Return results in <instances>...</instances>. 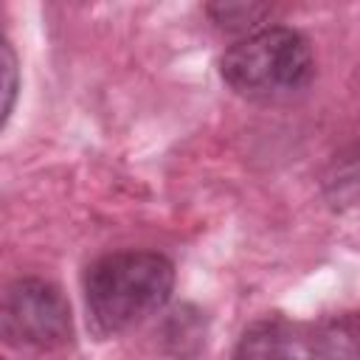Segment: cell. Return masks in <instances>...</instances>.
<instances>
[{
    "mask_svg": "<svg viewBox=\"0 0 360 360\" xmlns=\"http://www.w3.org/2000/svg\"><path fill=\"white\" fill-rule=\"evenodd\" d=\"M174 264L155 250H115L84 273L87 318L98 335H121L166 307Z\"/></svg>",
    "mask_w": 360,
    "mask_h": 360,
    "instance_id": "obj_1",
    "label": "cell"
},
{
    "mask_svg": "<svg viewBox=\"0 0 360 360\" xmlns=\"http://www.w3.org/2000/svg\"><path fill=\"white\" fill-rule=\"evenodd\" d=\"M219 73L242 98L270 101L304 90L315 73V59L304 34L287 25H264L222 53Z\"/></svg>",
    "mask_w": 360,
    "mask_h": 360,
    "instance_id": "obj_2",
    "label": "cell"
},
{
    "mask_svg": "<svg viewBox=\"0 0 360 360\" xmlns=\"http://www.w3.org/2000/svg\"><path fill=\"white\" fill-rule=\"evenodd\" d=\"M0 323L11 346L59 349L73 338L70 304L56 284L42 278H17L8 284Z\"/></svg>",
    "mask_w": 360,
    "mask_h": 360,
    "instance_id": "obj_3",
    "label": "cell"
},
{
    "mask_svg": "<svg viewBox=\"0 0 360 360\" xmlns=\"http://www.w3.org/2000/svg\"><path fill=\"white\" fill-rule=\"evenodd\" d=\"M309 343L298 323L284 318H262L250 323L231 360H307Z\"/></svg>",
    "mask_w": 360,
    "mask_h": 360,
    "instance_id": "obj_4",
    "label": "cell"
},
{
    "mask_svg": "<svg viewBox=\"0 0 360 360\" xmlns=\"http://www.w3.org/2000/svg\"><path fill=\"white\" fill-rule=\"evenodd\" d=\"M217 25L228 31H259V20L267 14V6H253V3H219L208 8Z\"/></svg>",
    "mask_w": 360,
    "mask_h": 360,
    "instance_id": "obj_5",
    "label": "cell"
},
{
    "mask_svg": "<svg viewBox=\"0 0 360 360\" xmlns=\"http://www.w3.org/2000/svg\"><path fill=\"white\" fill-rule=\"evenodd\" d=\"M0 79H3V124L8 121L11 110H14V98H17V87H20V73H17V56L8 39L0 42Z\"/></svg>",
    "mask_w": 360,
    "mask_h": 360,
    "instance_id": "obj_6",
    "label": "cell"
}]
</instances>
